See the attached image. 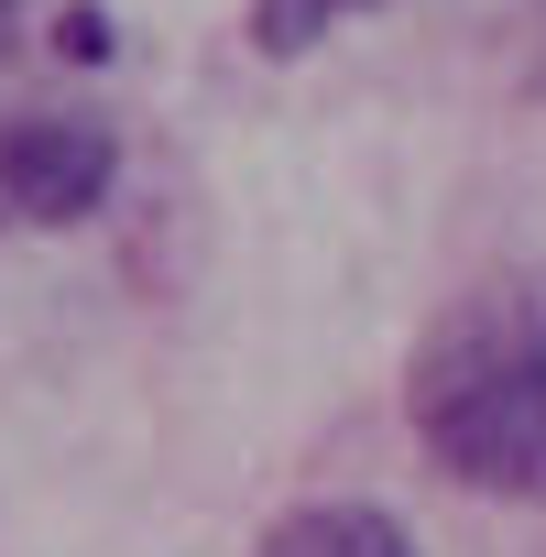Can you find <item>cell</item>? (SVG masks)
Instances as JSON below:
<instances>
[{"instance_id":"cell-6","label":"cell","mask_w":546,"mask_h":557,"mask_svg":"<svg viewBox=\"0 0 546 557\" xmlns=\"http://www.w3.org/2000/svg\"><path fill=\"white\" fill-rule=\"evenodd\" d=\"M524 88H546V0H535V23H524Z\"/></svg>"},{"instance_id":"cell-1","label":"cell","mask_w":546,"mask_h":557,"mask_svg":"<svg viewBox=\"0 0 546 557\" xmlns=\"http://www.w3.org/2000/svg\"><path fill=\"white\" fill-rule=\"evenodd\" d=\"M405 416L448 481L492 503H546V307L524 285L448 296L405 361Z\"/></svg>"},{"instance_id":"cell-5","label":"cell","mask_w":546,"mask_h":557,"mask_svg":"<svg viewBox=\"0 0 546 557\" xmlns=\"http://www.w3.org/2000/svg\"><path fill=\"white\" fill-rule=\"evenodd\" d=\"M55 45L88 66V55H110V23H99V12H66V23H55Z\"/></svg>"},{"instance_id":"cell-7","label":"cell","mask_w":546,"mask_h":557,"mask_svg":"<svg viewBox=\"0 0 546 557\" xmlns=\"http://www.w3.org/2000/svg\"><path fill=\"white\" fill-rule=\"evenodd\" d=\"M12 12H23V0H0V34H12Z\"/></svg>"},{"instance_id":"cell-2","label":"cell","mask_w":546,"mask_h":557,"mask_svg":"<svg viewBox=\"0 0 546 557\" xmlns=\"http://www.w3.org/2000/svg\"><path fill=\"white\" fill-rule=\"evenodd\" d=\"M121 186V132L110 121H55V110H34V121H0V208H12L23 230H77V219H99V197Z\"/></svg>"},{"instance_id":"cell-4","label":"cell","mask_w":546,"mask_h":557,"mask_svg":"<svg viewBox=\"0 0 546 557\" xmlns=\"http://www.w3.org/2000/svg\"><path fill=\"white\" fill-rule=\"evenodd\" d=\"M350 12H383V0H251V55L296 66V55H307V45H328Z\"/></svg>"},{"instance_id":"cell-3","label":"cell","mask_w":546,"mask_h":557,"mask_svg":"<svg viewBox=\"0 0 546 557\" xmlns=\"http://www.w3.org/2000/svg\"><path fill=\"white\" fill-rule=\"evenodd\" d=\"M251 557H415V535L394 513H372V503H307V513L273 524Z\"/></svg>"}]
</instances>
